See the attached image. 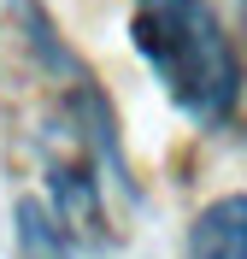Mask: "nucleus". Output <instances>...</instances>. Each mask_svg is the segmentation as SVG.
I'll list each match as a JSON object with an SVG mask.
<instances>
[{
  "instance_id": "f257e3e1",
  "label": "nucleus",
  "mask_w": 247,
  "mask_h": 259,
  "mask_svg": "<svg viewBox=\"0 0 247 259\" xmlns=\"http://www.w3.org/2000/svg\"><path fill=\"white\" fill-rule=\"evenodd\" d=\"M135 53L188 118L218 124L241 95V65L206 0H135Z\"/></svg>"
},
{
  "instance_id": "f03ea898",
  "label": "nucleus",
  "mask_w": 247,
  "mask_h": 259,
  "mask_svg": "<svg viewBox=\"0 0 247 259\" xmlns=\"http://www.w3.org/2000/svg\"><path fill=\"white\" fill-rule=\"evenodd\" d=\"M188 259H247V194H224L194 218Z\"/></svg>"
}]
</instances>
